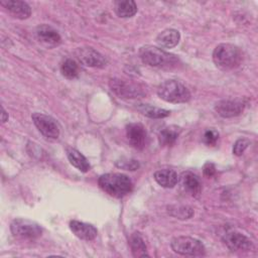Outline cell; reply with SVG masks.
<instances>
[{
  "label": "cell",
  "instance_id": "6da1fadb",
  "mask_svg": "<svg viewBox=\"0 0 258 258\" xmlns=\"http://www.w3.org/2000/svg\"><path fill=\"white\" fill-rule=\"evenodd\" d=\"M98 183L105 192L114 198H123L130 194L133 188L131 179L123 173L110 172L102 174Z\"/></svg>",
  "mask_w": 258,
  "mask_h": 258
},
{
  "label": "cell",
  "instance_id": "7a4b0ae2",
  "mask_svg": "<svg viewBox=\"0 0 258 258\" xmlns=\"http://www.w3.org/2000/svg\"><path fill=\"white\" fill-rule=\"evenodd\" d=\"M213 60L219 69L230 71L239 67L241 63L242 51L234 44L221 43L213 51Z\"/></svg>",
  "mask_w": 258,
  "mask_h": 258
},
{
  "label": "cell",
  "instance_id": "3957f363",
  "mask_svg": "<svg viewBox=\"0 0 258 258\" xmlns=\"http://www.w3.org/2000/svg\"><path fill=\"white\" fill-rule=\"evenodd\" d=\"M139 56L145 64L153 68L168 69L174 67L177 62L175 55L152 45L141 46L139 49Z\"/></svg>",
  "mask_w": 258,
  "mask_h": 258
},
{
  "label": "cell",
  "instance_id": "277c9868",
  "mask_svg": "<svg viewBox=\"0 0 258 258\" xmlns=\"http://www.w3.org/2000/svg\"><path fill=\"white\" fill-rule=\"evenodd\" d=\"M157 95L160 99L168 103H185L190 99L188 89L175 80H167L161 83L157 89Z\"/></svg>",
  "mask_w": 258,
  "mask_h": 258
},
{
  "label": "cell",
  "instance_id": "5b68a950",
  "mask_svg": "<svg viewBox=\"0 0 258 258\" xmlns=\"http://www.w3.org/2000/svg\"><path fill=\"white\" fill-rule=\"evenodd\" d=\"M171 249L180 255L184 256H204L206 248L204 244L192 237L178 236L171 240Z\"/></svg>",
  "mask_w": 258,
  "mask_h": 258
},
{
  "label": "cell",
  "instance_id": "8992f818",
  "mask_svg": "<svg viewBox=\"0 0 258 258\" xmlns=\"http://www.w3.org/2000/svg\"><path fill=\"white\" fill-rule=\"evenodd\" d=\"M109 87L113 93L118 97L124 99H135L139 97H144L146 95V90L140 84L121 80V79H111L109 81Z\"/></svg>",
  "mask_w": 258,
  "mask_h": 258
},
{
  "label": "cell",
  "instance_id": "52a82bcc",
  "mask_svg": "<svg viewBox=\"0 0 258 258\" xmlns=\"http://www.w3.org/2000/svg\"><path fill=\"white\" fill-rule=\"evenodd\" d=\"M11 233L14 237L21 240H35L41 236V227L27 219H15L10 225Z\"/></svg>",
  "mask_w": 258,
  "mask_h": 258
},
{
  "label": "cell",
  "instance_id": "ba28073f",
  "mask_svg": "<svg viewBox=\"0 0 258 258\" xmlns=\"http://www.w3.org/2000/svg\"><path fill=\"white\" fill-rule=\"evenodd\" d=\"M31 118L38 131L44 137L56 139L59 136V125L54 118L37 112L33 113Z\"/></svg>",
  "mask_w": 258,
  "mask_h": 258
},
{
  "label": "cell",
  "instance_id": "9c48e42d",
  "mask_svg": "<svg viewBox=\"0 0 258 258\" xmlns=\"http://www.w3.org/2000/svg\"><path fill=\"white\" fill-rule=\"evenodd\" d=\"M78 59L85 66L91 68H105L107 66V59L103 54L90 46L79 47L76 50Z\"/></svg>",
  "mask_w": 258,
  "mask_h": 258
},
{
  "label": "cell",
  "instance_id": "30bf717a",
  "mask_svg": "<svg viewBox=\"0 0 258 258\" xmlns=\"http://www.w3.org/2000/svg\"><path fill=\"white\" fill-rule=\"evenodd\" d=\"M226 246L232 251H250L254 249L252 241L239 232H228L223 238Z\"/></svg>",
  "mask_w": 258,
  "mask_h": 258
},
{
  "label": "cell",
  "instance_id": "8fae6325",
  "mask_svg": "<svg viewBox=\"0 0 258 258\" xmlns=\"http://www.w3.org/2000/svg\"><path fill=\"white\" fill-rule=\"evenodd\" d=\"M37 39L47 48H52L60 44L61 37L59 33L47 24H40L36 27Z\"/></svg>",
  "mask_w": 258,
  "mask_h": 258
},
{
  "label": "cell",
  "instance_id": "7c38bea8",
  "mask_svg": "<svg viewBox=\"0 0 258 258\" xmlns=\"http://www.w3.org/2000/svg\"><path fill=\"white\" fill-rule=\"evenodd\" d=\"M126 136L131 144L136 149L144 148L146 144V131L140 123H130L126 126Z\"/></svg>",
  "mask_w": 258,
  "mask_h": 258
},
{
  "label": "cell",
  "instance_id": "4fadbf2b",
  "mask_svg": "<svg viewBox=\"0 0 258 258\" xmlns=\"http://www.w3.org/2000/svg\"><path fill=\"white\" fill-rule=\"evenodd\" d=\"M244 103L241 100H222L215 106L217 113L224 118H231L240 115L244 110Z\"/></svg>",
  "mask_w": 258,
  "mask_h": 258
},
{
  "label": "cell",
  "instance_id": "5bb4252c",
  "mask_svg": "<svg viewBox=\"0 0 258 258\" xmlns=\"http://www.w3.org/2000/svg\"><path fill=\"white\" fill-rule=\"evenodd\" d=\"M0 4L8 10V12L18 19H26L31 14L30 6L20 0H2Z\"/></svg>",
  "mask_w": 258,
  "mask_h": 258
},
{
  "label": "cell",
  "instance_id": "9a60e30c",
  "mask_svg": "<svg viewBox=\"0 0 258 258\" xmlns=\"http://www.w3.org/2000/svg\"><path fill=\"white\" fill-rule=\"evenodd\" d=\"M70 229L78 238L85 241L94 240L98 234L97 229L93 225L76 220L70 222Z\"/></svg>",
  "mask_w": 258,
  "mask_h": 258
},
{
  "label": "cell",
  "instance_id": "2e32d148",
  "mask_svg": "<svg viewBox=\"0 0 258 258\" xmlns=\"http://www.w3.org/2000/svg\"><path fill=\"white\" fill-rule=\"evenodd\" d=\"M180 184L194 197H198L202 190V183L200 178L190 171L182 172L180 175Z\"/></svg>",
  "mask_w": 258,
  "mask_h": 258
},
{
  "label": "cell",
  "instance_id": "e0dca14e",
  "mask_svg": "<svg viewBox=\"0 0 258 258\" xmlns=\"http://www.w3.org/2000/svg\"><path fill=\"white\" fill-rule=\"evenodd\" d=\"M180 34L178 30L173 28H167L162 30L156 37V42L165 48H172L179 42Z\"/></svg>",
  "mask_w": 258,
  "mask_h": 258
},
{
  "label": "cell",
  "instance_id": "ac0fdd59",
  "mask_svg": "<svg viewBox=\"0 0 258 258\" xmlns=\"http://www.w3.org/2000/svg\"><path fill=\"white\" fill-rule=\"evenodd\" d=\"M66 152H67L69 161L77 169H79L82 172H87L90 169L89 161L79 150H77L76 148H73V147H67Z\"/></svg>",
  "mask_w": 258,
  "mask_h": 258
},
{
  "label": "cell",
  "instance_id": "d6986e66",
  "mask_svg": "<svg viewBox=\"0 0 258 258\" xmlns=\"http://www.w3.org/2000/svg\"><path fill=\"white\" fill-rule=\"evenodd\" d=\"M154 179L162 187L171 188L177 182V174L172 169H159L154 172Z\"/></svg>",
  "mask_w": 258,
  "mask_h": 258
},
{
  "label": "cell",
  "instance_id": "ffe728a7",
  "mask_svg": "<svg viewBox=\"0 0 258 258\" xmlns=\"http://www.w3.org/2000/svg\"><path fill=\"white\" fill-rule=\"evenodd\" d=\"M114 10L119 17L128 18L137 12V6L132 0H118L114 2Z\"/></svg>",
  "mask_w": 258,
  "mask_h": 258
},
{
  "label": "cell",
  "instance_id": "44dd1931",
  "mask_svg": "<svg viewBox=\"0 0 258 258\" xmlns=\"http://www.w3.org/2000/svg\"><path fill=\"white\" fill-rule=\"evenodd\" d=\"M129 244H130L132 254L134 257H148L149 256L147 254L146 244H145L144 239L140 233L135 232V233L131 234Z\"/></svg>",
  "mask_w": 258,
  "mask_h": 258
},
{
  "label": "cell",
  "instance_id": "7402d4cb",
  "mask_svg": "<svg viewBox=\"0 0 258 258\" xmlns=\"http://www.w3.org/2000/svg\"><path fill=\"white\" fill-rule=\"evenodd\" d=\"M181 129L177 126H169L166 128H163L159 134L158 139L159 143L162 146H171L175 143Z\"/></svg>",
  "mask_w": 258,
  "mask_h": 258
},
{
  "label": "cell",
  "instance_id": "603a6c76",
  "mask_svg": "<svg viewBox=\"0 0 258 258\" xmlns=\"http://www.w3.org/2000/svg\"><path fill=\"white\" fill-rule=\"evenodd\" d=\"M136 109L144 116H147L152 119L165 118V117L169 116V114H170V112L168 110L157 108V107H154V106H151L148 104H137Z\"/></svg>",
  "mask_w": 258,
  "mask_h": 258
},
{
  "label": "cell",
  "instance_id": "cb8c5ba5",
  "mask_svg": "<svg viewBox=\"0 0 258 258\" xmlns=\"http://www.w3.org/2000/svg\"><path fill=\"white\" fill-rule=\"evenodd\" d=\"M60 72L63 77L73 80L79 76V66L74 59L67 58L60 66Z\"/></svg>",
  "mask_w": 258,
  "mask_h": 258
},
{
  "label": "cell",
  "instance_id": "d4e9b609",
  "mask_svg": "<svg viewBox=\"0 0 258 258\" xmlns=\"http://www.w3.org/2000/svg\"><path fill=\"white\" fill-rule=\"evenodd\" d=\"M168 213L180 220L189 219L194 215L192 209L187 206H170L168 208Z\"/></svg>",
  "mask_w": 258,
  "mask_h": 258
},
{
  "label": "cell",
  "instance_id": "484cf974",
  "mask_svg": "<svg viewBox=\"0 0 258 258\" xmlns=\"http://www.w3.org/2000/svg\"><path fill=\"white\" fill-rule=\"evenodd\" d=\"M116 165L126 170H136L139 167V162L135 159L121 158L118 161H116Z\"/></svg>",
  "mask_w": 258,
  "mask_h": 258
},
{
  "label": "cell",
  "instance_id": "4316f807",
  "mask_svg": "<svg viewBox=\"0 0 258 258\" xmlns=\"http://www.w3.org/2000/svg\"><path fill=\"white\" fill-rule=\"evenodd\" d=\"M250 144V141L247 138H240L238 139L233 146V153L237 156H240L241 154H243V152L245 151V149L248 147V145Z\"/></svg>",
  "mask_w": 258,
  "mask_h": 258
},
{
  "label": "cell",
  "instance_id": "83f0119b",
  "mask_svg": "<svg viewBox=\"0 0 258 258\" xmlns=\"http://www.w3.org/2000/svg\"><path fill=\"white\" fill-rule=\"evenodd\" d=\"M204 142L208 145H214L219 139V133L214 129H209L204 133Z\"/></svg>",
  "mask_w": 258,
  "mask_h": 258
},
{
  "label": "cell",
  "instance_id": "f1b7e54d",
  "mask_svg": "<svg viewBox=\"0 0 258 258\" xmlns=\"http://www.w3.org/2000/svg\"><path fill=\"white\" fill-rule=\"evenodd\" d=\"M216 173V168H215V165L211 162H207L205 165H204V174L211 177L213 176L214 174Z\"/></svg>",
  "mask_w": 258,
  "mask_h": 258
},
{
  "label": "cell",
  "instance_id": "f546056e",
  "mask_svg": "<svg viewBox=\"0 0 258 258\" xmlns=\"http://www.w3.org/2000/svg\"><path fill=\"white\" fill-rule=\"evenodd\" d=\"M8 120V113H6L5 109L2 107V113H1V121L2 123H5Z\"/></svg>",
  "mask_w": 258,
  "mask_h": 258
}]
</instances>
